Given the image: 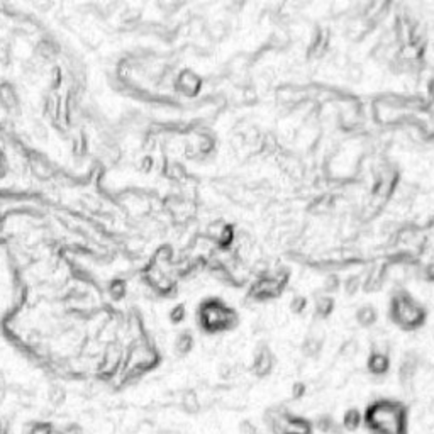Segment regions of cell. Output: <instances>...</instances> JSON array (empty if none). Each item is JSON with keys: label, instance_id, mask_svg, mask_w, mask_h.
Returning <instances> with one entry per match:
<instances>
[{"label": "cell", "instance_id": "4", "mask_svg": "<svg viewBox=\"0 0 434 434\" xmlns=\"http://www.w3.org/2000/svg\"><path fill=\"white\" fill-rule=\"evenodd\" d=\"M55 432V427H53L51 422L48 420H38V422H33L29 426L28 434H53Z\"/></svg>", "mask_w": 434, "mask_h": 434}, {"label": "cell", "instance_id": "5", "mask_svg": "<svg viewBox=\"0 0 434 434\" xmlns=\"http://www.w3.org/2000/svg\"><path fill=\"white\" fill-rule=\"evenodd\" d=\"M387 366H388V361L383 355L377 353V355L371 356V360H370V370L371 371H375V373H383V371L387 370Z\"/></svg>", "mask_w": 434, "mask_h": 434}, {"label": "cell", "instance_id": "6", "mask_svg": "<svg viewBox=\"0 0 434 434\" xmlns=\"http://www.w3.org/2000/svg\"><path fill=\"white\" fill-rule=\"evenodd\" d=\"M271 368V358L263 353V355L258 356L256 360V365H254V370L258 371V375H266V371H270Z\"/></svg>", "mask_w": 434, "mask_h": 434}, {"label": "cell", "instance_id": "8", "mask_svg": "<svg viewBox=\"0 0 434 434\" xmlns=\"http://www.w3.org/2000/svg\"><path fill=\"white\" fill-rule=\"evenodd\" d=\"M239 434H258V427L251 420H241L239 422Z\"/></svg>", "mask_w": 434, "mask_h": 434}, {"label": "cell", "instance_id": "7", "mask_svg": "<svg viewBox=\"0 0 434 434\" xmlns=\"http://www.w3.org/2000/svg\"><path fill=\"white\" fill-rule=\"evenodd\" d=\"M358 424H360V415H358L356 410H350V412L344 415V427L356 429Z\"/></svg>", "mask_w": 434, "mask_h": 434}, {"label": "cell", "instance_id": "1", "mask_svg": "<svg viewBox=\"0 0 434 434\" xmlns=\"http://www.w3.org/2000/svg\"><path fill=\"white\" fill-rule=\"evenodd\" d=\"M392 316L404 328H415L422 321V309L409 297L395 299L392 306Z\"/></svg>", "mask_w": 434, "mask_h": 434}, {"label": "cell", "instance_id": "9", "mask_svg": "<svg viewBox=\"0 0 434 434\" xmlns=\"http://www.w3.org/2000/svg\"><path fill=\"white\" fill-rule=\"evenodd\" d=\"M61 434H83L82 429H80L78 426H68L65 427L63 431H61Z\"/></svg>", "mask_w": 434, "mask_h": 434}, {"label": "cell", "instance_id": "2", "mask_svg": "<svg viewBox=\"0 0 434 434\" xmlns=\"http://www.w3.org/2000/svg\"><path fill=\"white\" fill-rule=\"evenodd\" d=\"M182 409L187 414H197L200 410V400L194 390H187L182 395Z\"/></svg>", "mask_w": 434, "mask_h": 434}, {"label": "cell", "instance_id": "3", "mask_svg": "<svg viewBox=\"0 0 434 434\" xmlns=\"http://www.w3.org/2000/svg\"><path fill=\"white\" fill-rule=\"evenodd\" d=\"M65 399H66V392L63 390L61 387H51L48 390V402L51 404L53 407H60L65 404Z\"/></svg>", "mask_w": 434, "mask_h": 434}]
</instances>
